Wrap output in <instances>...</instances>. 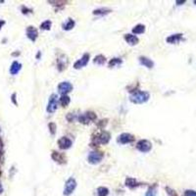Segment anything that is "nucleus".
Returning a JSON list of instances; mask_svg holds the SVG:
<instances>
[{
	"mask_svg": "<svg viewBox=\"0 0 196 196\" xmlns=\"http://www.w3.org/2000/svg\"><path fill=\"white\" fill-rule=\"evenodd\" d=\"M129 99L132 103H136V104L145 103L149 99V93L146 91H136L131 95Z\"/></svg>",
	"mask_w": 196,
	"mask_h": 196,
	"instance_id": "nucleus-1",
	"label": "nucleus"
},
{
	"mask_svg": "<svg viewBox=\"0 0 196 196\" xmlns=\"http://www.w3.org/2000/svg\"><path fill=\"white\" fill-rule=\"evenodd\" d=\"M103 158V154L100 153V152H96V151H92L89 153L87 160L90 164H93V165H96V164L101 162Z\"/></svg>",
	"mask_w": 196,
	"mask_h": 196,
	"instance_id": "nucleus-2",
	"label": "nucleus"
},
{
	"mask_svg": "<svg viewBox=\"0 0 196 196\" xmlns=\"http://www.w3.org/2000/svg\"><path fill=\"white\" fill-rule=\"evenodd\" d=\"M57 95L52 94L49 98L48 101V106H47V112L48 113H54L57 109V105H58V99H57Z\"/></svg>",
	"mask_w": 196,
	"mask_h": 196,
	"instance_id": "nucleus-3",
	"label": "nucleus"
},
{
	"mask_svg": "<svg viewBox=\"0 0 196 196\" xmlns=\"http://www.w3.org/2000/svg\"><path fill=\"white\" fill-rule=\"evenodd\" d=\"M136 148H137L139 151L143 152V153H146V152H149V151L151 150L152 145H151V143L149 142L148 140L142 139V140H139V141L137 142Z\"/></svg>",
	"mask_w": 196,
	"mask_h": 196,
	"instance_id": "nucleus-4",
	"label": "nucleus"
},
{
	"mask_svg": "<svg viewBox=\"0 0 196 196\" xmlns=\"http://www.w3.org/2000/svg\"><path fill=\"white\" fill-rule=\"evenodd\" d=\"M72 89H73V85L69 82H63L58 85V90L62 95H67V93L72 91Z\"/></svg>",
	"mask_w": 196,
	"mask_h": 196,
	"instance_id": "nucleus-5",
	"label": "nucleus"
},
{
	"mask_svg": "<svg viewBox=\"0 0 196 196\" xmlns=\"http://www.w3.org/2000/svg\"><path fill=\"white\" fill-rule=\"evenodd\" d=\"M76 185H77L76 180H75L74 178H69L67 180V183H66V185H65L64 194H66V195L71 194V193L74 191V189L76 188Z\"/></svg>",
	"mask_w": 196,
	"mask_h": 196,
	"instance_id": "nucleus-6",
	"label": "nucleus"
},
{
	"mask_svg": "<svg viewBox=\"0 0 196 196\" xmlns=\"http://www.w3.org/2000/svg\"><path fill=\"white\" fill-rule=\"evenodd\" d=\"M88 61H89V54L86 53L80 60H77V61L75 63L74 67H75V69L83 68V67H85V66H86V64L88 63Z\"/></svg>",
	"mask_w": 196,
	"mask_h": 196,
	"instance_id": "nucleus-7",
	"label": "nucleus"
},
{
	"mask_svg": "<svg viewBox=\"0 0 196 196\" xmlns=\"http://www.w3.org/2000/svg\"><path fill=\"white\" fill-rule=\"evenodd\" d=\"M134 140V135L129 134H122L118 138V141L122 144H126V143H131Z\"/></svg>",
	"mask_w": 196,
	"mask_h": 196,
	"instance_id": "nucleus-8",
	"label": "nucleus"
},
{
	"mask_svg": "<svg viewBox=\"0 0 196 196\" xmlns=\"http://www.w3.org/2000/svg\"><path fill=\"white\" fill-rule=\"evenodd\" d=\"M58 145L61 149H69L72 146V140L68 137H62L58 140Z\"/></svg>",
	"mask_w": 196,
	"mask_h": 196,
	"instance_id": "nucleus-9",
	"label": "nucleus"
},
{
	"mask_svg": "<svg viewBox=\"0 0 196 196\" xmlns=\"http://www.w3.org/2000/svg\"><path fill=\"white\" fill-rule=\"evenodd\" d=\"M110 140V134L107 131H103L99 136L97 137V142L101 144H107Z\"/></svg>",
	"mask_w": 196,
	"mask_h": 196,
	"instance_id": "nucleus-10",
	"label": "nucleus"
},
{
	"mask_svg": "<svg viewBox=\"0 0 196 196\" xmlns=\"http://www.w3.org/2000/svg\"><path fill=\"white\" fill-rule=\"evenodd\" d=\"M27 34H28V37L30 38L31 40H33V41H34V40L36 39L37 37V31L36 28H34L33 27H28V30H27Z\"/></svg>",
	"mask_w": 196,
	"mask_h": 196,
	"instance_id": "nucleus-11",
	"label": "nucleus"
},
{
	"mask_svg": "<svg viewBox=\"0 0 196 196\" xmlns=\"http://www.w3.org/2000/svg\"><path fill=\"white\" fill-rule=\"evenodd\" d=\"M181 38H183V34L181 33H178V34H173V36H169L167 38V42L171 43V44H174V43H178L180 42Z\"/></svg>",
	"mask_w": 196,
	"mask_h": 196,
	"instance_id": "nucleus-12",
	"label": "nucleus"
},
{
	"mask_svg": "<svg viewBox=\"0 0 196 196\" xmlns=\"http://www.w3.org/2000/svg\"><path fill=\"white\" fill-rule=\"evenodd\" d=\"M139 62L141 63V65L144 66V67L149 68V69L153 68V66H154L153 61H152L151 59L147 58V57H140V58H139Z\"/></svg>",
	"mask_w": 196,
	"mask_h": 196,
	"instance_id": "nucleus-13",
	"label": "nucleus"
},
{
	"mask_svg": "<svg viewBox=\"0 0 196 196\" xmlns=\"http://www.w3.org/2000/svg\"><path fill=\"white\" fill-rule=\"evenodd\" d=\"M125 39L129 45H135L138 43V38L134 34H126Z\"/></svg>",
	"mask_w": 196,
	"mask_h": 196,
	"instance_id": "nucleus-14",
	"label": "nucleus"
},
{
	"mask_svg": "<svg viewBox=\"0 0 196 196\" xmlns=\"http://www.w3.org/2000/svg\"><path fill=\"white\" fill-rule=\"evenodd\" d=\"M20 70H21V64L18 63V62H14L12 64V66H11V68H10V72H11V74L12 75L18 74Z\"/></svg>",
	"mask_w": 196,
	"mask_h": 196,
	"instance_id": "nucleus-15",
	"label": "nucleus"
},
{
	"mask_svg": "<svg viewBox=\"0 0 196 196\" xmlns=\"http://www.w3.org/2000/svg\"><path fill=\"white\" fill-rule=\"evenodd\" d=\"M52 158L54 161H56L58 163H64V156L61 153H59V152L54 151L52 153Z\"/></svg>",
	"mask_w": 196,
	"mask_h": 196,
	"instance_id": "nucleus-16",
	"label": "nucleus"
},
{
	"mask_svg": "<svg viewBox=\"0 0 196 196\" xmlns=\"http://www.w3.org/2000/svg\"><path fill=\"white\" fill-rule=\"evenodd\" d=\"M70 97L68 95H62V97L60 98V104H61L63 107H67V106L70 104Z\"/></svg>",
	"mask_w": 196,
	"mask_h": 196,
	"instance_id": "nucleus-17",
	"label": "nucleus"
},
{
	"mask_svg": "<svg viewBox=\"0 0 196 196\" xmlns=\"http://www.w3.org/2000/svg\"><path fill=\"white\" fill-rule=\"evenodd\" d=\"M144 31H145V27H144L143 25H137V26H135L134 28H132V33H135V34L143 33Z\"/></svg>",
	"mask_w": 196,
	"mask_h": 196,
	"instance_id": "nucleus-18",
	"label": "nucleus"
},
{
	"mask_svg": "<svg viewBox=\"0 0 196 196\" xmlns=\"http://www.w3.org/2000/svg\"><path fill=\"white\" fill-rule=\"evenodd\" d=\"M106 62V59L105 57L103 55H98L94 58V63L96 65H99V66H102L104 65V63Z\"/></svg>",
	"mask_w": 196,
	"mask_h": 196,
	"instance_id": "nucleus-19",
	"label": "nucleus"
},
{
	"mask_svg": "<svg viewBox=\"0 0 196 196\" xmlns=\"http://www.w3.org/2000/svg\"><path fill=\"white\" fill-rule=\"evenodd\" d=\"M122 62H123L122 60L119 59V58H114V59H112L110 62H109V67L114 68V67H116V66L121 65V64H122Z\"/></svg>",
	"mask_w": 196,
	"mask_h": 196,
	"instance_id": "nucleus-20",
	"label": "nucleus"
},
{
	"mask_svg": "<svg viewBox=\"0 0 196 196\" xmlns=\"http://www.w3.org/2000/svg\"><path fill=\"white\" fill-rule=\"evenodd\" d=\"M74 26H75V22L72 19H69L68 22L63 25V28L66 31H69V30H72V28H74Z\"/></svg>",
	"mask_w": 196,
	"mask_h": 196,
	"instance_id": "nucleus-21",
	"label": "nucleus"
},
{
	"mask_svg": "<svg viewBox=\"0 0 196 196\" xmlns=\"http://www.w3.org/2000/svg\"><path fill=\"white\" fill-rule=\"evenodd\" d=\"M40 28H41L42 30H50V28H51V21L47 20V21L43 22L42 24L40 25Z\"/></svg>",
	"mask_w": 196,
	"mask_h": 196,
	"instance_id": "nucleus-22",
	"label": "nucleus"
},
{
	"mask_svg": "<svg viewBox=\"0 0 196 196\" xmlns=\"http://www.w3.org/2000/svg\"><path fill=\"white\" fill-rule=\"evenodd\" d=\"M126 185H128V186H131H131L136 185V180H135L134 178H126Z\"/></svg>",
	"mask_w": 196,
	"mask_h": 196,
	"instance_id": "nucleus-23",
	"label": "nucleus"
},
{
	"mask_svg": "<svg viewBox=\"0 0 196 196\" xmlns=\"http://www.w3.org/2000/svg\"><path fill=\"white\" fill-rule=\"evenodd\" d=\"M110 12V10L108 9H98V10H95L93 14L94 15H104V14H107Z\"/></svg>",
	"mask_w": 196,
	"mask_h": 196,
	"instance_id": "nucleus-24",
	"label": "nucleus"
},
{
	"mask_svg": "<svg viewBox=\"0 0 196 196\" xmlns=\"http://www.w3.org/2000/svg\"><path fill=\"white\" fill-rule=\"evenodd\" d=\"M108 194V189L105 187H100L98 188V195L99 196H106Z\"/></svg>",
	"mask_w": 196,
	"mask_h": 196,
	"instance_id": "nucleus-25",
	"label": "nucleus"
},
{
	"mask_svg": "<svg viewBox=\"0 0 196 196\" xmlns=\"http://www.w3.org/2000/svg\"><path fill=\"white\" fill-rule=\"evenodd\" d=\"M85 115H86V117H87V119L89 121H92V120L96 119V114H94L93 112H87V113H86Z\"/></svg>",
	"mask_w": 196,
	"mask_h": 196,
	"instance_id": "nucleus-26",
	"label": "nucleus"
},
{
	"mask_svg": "<svg viewBox=\"0 0 196 196\" xmlns=\"http://www.w3.org/2000/svg\"><path fill=\"white\" fill-rule=\"evenodd\" d=\"M49 131H50L51 134H55V131H56V125L54 123H50L49 124Z\"/></svg>",
	"mask_w": 196,
	"mask_h": 196,
	"instance_id": "nucleus-27",
	"label": "nucleus"
},
{
	"mask_svg": "<svg viewBox=\"0 0 196 196\" xmlns=\"http://www.w3.org/2000/svg\"><path fill=\"white\" fill-rule=\"evenodd\" d=\"M185 196H196V192L191 191V190H187L185 192Z\"/></svg>",
	"mask_w": 196,
	"mask_h": 196,
	"instance_id": "nucleus-28",
	"label": "nucleus"
},
{
	"mask_svg": "<svg viewBox=\"0 0 196 196\" xmlns=\"http://www.w3.org/2000/svg\"><path fill=\"white\" fill-rule=\"evenodd\" d=\"M146 196H155V192H154V190H153V189L148 190V192H147Z\"/></svg>",
	"mask_w": 196,
	"mask_h": 196,
	"instance_id": "nucleus-29",
	"label": "nucleus"
},
{
	"mask_svg": "<svg viewBox=\"0 0 196 196\" xmlns=\"http://www.w3.org/2000/svg\"><path fill=\"white\" fill-rule=\"evenodd\" d=\"M1 191H2V186H1V184H0V193H1Z\"/></svg>",
	"mask_w": 196,
	"mask_h": 196,
	"instance_id": "nucleus-30",
	"label": "nucleus"
},
{
	"mask_svg": "<svg viewBox=\"0 0 196 196\" xmlns=\"http://www.w3.org/2000/svg\"><path fill=\"white\" fill-rule=\"evenodd\" d=\"M194 3H196V1H194Z\"/></svg>",
	"mask_w": 196,
	"mask_h": 196,
	"instance_id": "nucleus-31",
	"label": "nucleus"
}]
</instances>
